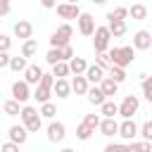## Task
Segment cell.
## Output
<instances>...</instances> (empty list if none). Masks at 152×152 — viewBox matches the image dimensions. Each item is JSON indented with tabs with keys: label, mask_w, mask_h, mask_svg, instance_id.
<instances>
[{
	"label": "cell",
	"mask_w": 152,
	"mask_h": 152,
	"mask_svg": "<svg viewBox=\"0 0 152 152\" xmlns=\"http://www.w3.org/2000/svg\"><path fill=\"white\" fill-rule=\"evenodd\" d=\"M40 7H45V10H55V7H57V0H40Z\"/></svg>",
	"instance_id": "f6af8a7d"
},
{
	"label": "cell",
	"mask_w": 152,
	"mask_h": 152,
	"mask_svg": "<svg viewBox=\"0 0 152 152\" xmlns=\"http://www.w3.org/2000/svg\"><path fill=\"white\" fill-rule=\"evenodd\" d=\"M38 112H40L43 119H55V114H57V104L50 102V100H48V102H40V109H38Z\"/></svg>",
	"instance_id": "f1b7e54d"
},
{
	"label": "cell",
	"mask_w": 152,
	"mask_h": 152,
	"mask_svg": "<svg viewBox=\"0 0 152 152\" xmlns=\"http://www.w3.org/2000/svg\"><path fill=\"white\" fill-rule=\"evenodd\" d=\"M86 97H88V102H90V104H95V107H100V104L107 100V95H104V90L100 88V83H93V86L88 88Z\"/></svg>",
	"instance_id": "9a60e30c"
},
{
	"label": "cell",
	"mask_w": 152,
	"mask_h": 152,
	"mask_svg": "<svg viewBox=\"0 0 152 152\" xmlns=\"http://www.w3.org/2000/svg\"><path fill=\"white\" fill-rule=\"evenodd\" d=\"M150 48H152V45H150Z\"/></svg>",
	"instance_id": "c3c4849f"
},
{
	"label": "cell",
	"mask_w": 152,
	"mask_h": 152,
	"mask_svg": "<svg viewBox=\"0 0 152 152\" xmlns=\"http://www.w3.org/2000/svg\"><path fill=\"white\" fill-rule=\"evenodd\" d=\"M52 86H55V74H43V78L38 81V86L33 90V97L38 102H48L52 95Z\"/></svg>",
	"instance_id": "3957f363"
},
{
	"label": "cell",
	"mask_w": 152,
	"mask_h": 152,
	"mask_svg": "<svg viewBox=\"0 0 152 152\" xmlns=\"http://www.w3.org/2000/svg\"><path fill=\"white\" fill-rule=\"evenodd\" d=\"M43 74H45V71H43L38 64H28V66L24 69V81L31 83V86H38V81L43 78Z\"/></svg>",
	"instance_id": "ac0fdd59"
},
{
	"label": "cell",
	"mask_w": 152,
	"mask_h": 152,
	"mask_svg": "<svg viewBox=\"0 0 152 152\" xmlns=\"http://www.w3.org/2000/svg\"><path fill=\"white\" fill-rule=\"evenodd\" d=\"M52 95H57L59 100L69 97V95H71V81H66V78H55V86H52Z\"/></svg>",
	"instance_id": "d6986e66"
},
{
	"label": "cell",
	"mask_w": 152,
	"mask_h": 152,
	"mask_svg": "<svg viewBox=\"0 0 152 152\" xmlns=\"http://www.w3.org/2000/svg\"><path fill=\"white\" fill-rule=\"evenodd\" d=\"M150 45H152V33L150 31L140 28V31L133 33V48L135 50H150Z\"/></svg>",
	"instance_id": "4fadbf2b"
},
{
	"label": "cell",
	"mask_w": 152,
	"mask_h": 152,
	"mask_svg": "<svg viewBox=\"0 0 152 152\" xmlns=\"http://www.w3.org/2000/svg\"><path fill=\"white\" fill-rule=\"evenodd\" d=\"M138 107H140V100H138L135 95H126V97L121 100V104H119V116L131 119V116L138 112Z\"/></svg>",
	"instance_id": "52a82bcc"
},
{
	"label": "cell",
	"mask_w": 152,
	"mask_h": 152,
	"mask_svg": "<svg viewBox=\"0 0 152 152\" xmlns=\"http://www.w3.org/2000/svg\"><path fill=\"white\" fill-rule=\"evenodd\" d=\"M100 114H102V116H116V114H119V104L112 102V100H104V102L100 104Z\"/></svg>",
	"instance_id": "f546056e"
},
{
	"label": "cell",
	"mask_w": 152,
	"mask_h": 152,
	"mask_svg": "<svg viewBox=\"0 0 152 152\" xmlns=\"http://www.w3.org/2000/svg\"><path fill=\"white\" fill-rule=\"evenodd\" d=\"M19 119H21V124L28 128V133H38V131L43 128V116H40V112H38L36 107H31V104H24V107H21Z\"/></svg>",
	"instance_id": "6da1fadb"
},
{
	"label": "cell",
	"mask_w": 152,
	"mask_h": 152,
	"mask_svg": "<svg viewBox=\"0 0 152 152\" xmlns=\"http://www.w3.org/2000/svg\"><path fill=\"white\" fill-rule=\"evenodd\" d=\"M100 133L104 135V138H114V135H119V121L114 119V116H102V121H100Z\"/></svg>",
	"instance_id": "8fae6325"
},
{
	"label": "cell",
	"mask_w": 152,
	"mask_h": 152,
	"mask_svg": "<svg viewBox=\"0 0 152 152\" xmlns=\"http://www.w3.org/2000/svg\"><path fill=\"white\" fill-rule=\"evenodd\" d=\"M104 76H107V69H102L97 62H95V64H88V69H86V78H88L90 83H100Z\"/></svg>",
	"instance_id": "ffe728a7"
},
{
	"label": "cell",
	"mask_w": 152,
	"mask_h": 152,
	"mask_svg": "<svg viewBox=\"0 0 152 152\" xmlns=\"http://www.w3.org/2000/svg\"><path fill=\"white\" fill-rule=\"evenodd\" d=\"M128 17V7H114L112 12H107V19H126Z\"/></svg>",
	"instance_id": "e575fe53"
},
{
	"label": "cell",
	"mask_w": 152,
	"mask_h": 152,
	"mask_svg": "<svg viewBox=\"0 0 152 152\" xmlns=\"http://www.w3.org/2000/svg\"><path fill=\"white\" fill-rule=\"evenodd\" d=\"M52 74H55V78H66V76L71 74L69 62H66V59H59L57 64H52Z\"/></svg>",
	"instance_id": "cb8c5ba5"
},
{
	"label": "cell",
	"mask_w": 152,
	"mask_h": 152,
	"mask_svg": "<svg viewBox=\"0 0 152 152\" xmlns=\"http://www.w3.org/2000/svg\"><path fill=\"white\" fill-rule=\"evenodd\" d=\"M66 2H78V0H66Z\"/></svg>",
	"instance_id": "7dc6e473"
},
{
	"label": "cell",
	"mask_w": 152,
	"mask_h": 152,
	"mask_svg": "<svg viewBox=\"0 0 152 152\" xmlns=\"http://www.w3.org/2000/svg\"><path fill=\"white\" fill-rule=\"evenodd\" d=\"M83 121H86V124H88L90 128H97L102 119H100V114H86V116H83Z\"/></svg>",
	"instance_id": "74e56055"
},
{
	"label": "cell",
	"mask_w": 152,
	"mask_h": 152,
	"mask_svg": "<svg viewBox=\"0 0 152 152\" xmlns=\"http://www.w3.org/2000/svg\"><path fill=\"white\" fill-rule=\"evenodd\" d=\"M69 69H71V74H86V69H88V62L83 59V57H71L69 59Z\"/></svg>",
	"instance_id": "603a6c76"
},
{
	"label": "cell",
	"mask_w": 152,
	"mask_h": 152,
	"mask_svg": "<svg viewBox=\"0 0 152 152\" xmlns=\"http://www.w3.org/2000/svg\"><path fill=\"white\" fill-rule=\"evenodd\" d=\"M36 52H38V43H36L33 38H26V40H24V45H21V55L28 59V57H33Z\"/></svg>",
	"instance_id": "1f68e13d"
},
{
	"label": "cell",
	"mask_w": 152,
	"mask_h": 152,
	"mask_svg": "<svg viewBox=\"0 0 152 152\" xmlns=\"http://www.w3.org/2000/svg\"><path fill=\"white\" fill-rule=\"evenodd\" d=\"M128 17H131V19H135V21H140V19H145V17H147V7H145V5H140V2H135V5H131V7H128Z\"/></svg>",
	"instance_id": "d4e9b609"
},
{
	"label": "cell",
	"mask_w": 152,
	"mask_h": 152,
	"mask_svg": "<svg viewBox=\"0 0 152 152\" xmlns=\"http://www.w3.org/2000/svg\"><path fill=\"white\" fill-rule=\"evenodd\" d=\"M140 135H142V140H150L152 142V121H145L140 126Z\"/></svg>",
	"instance_id": "8d00e7d4"
},
{
	"label": "cell",
	"mask_w": 152,
	"mask_h": 152,
	"mask_svg": "<svg viewBox=\"0 0 152 152\" xmlns=\"http://www.w3.org/2000/svg\"><path fill=\"white\" fill-rule=\"evenodd\" d=\"M55 10H57V14H59L62 19H78V17H81L78 2H59Z\"/></svg>",
	"instance_id": "9c48e42d"
},
{
	"label": "cell",
	"mask_w": 152,
	"mask_h": 152,
	"mask_svg": "<svg viewBox=\"0 0 152 152\" xmlns=\"http://www.w3.org/2000/svg\"><path fill=\"white\" fill-rule=\"evenodd\" d=\"M109 59H112V64H119V66H128V64H133V59H135V48L133 45H124V48H112L109 52Z\"/></svg>",
	"instance_id": "7a4b0ae2"
},
{
	"label": "cell",
	"mask_w": 152,
	"mask_h": 152,
	"mask_svg": "<svg viewBox=\"0 0 152 152\" xmlns=\"http://www.w3.org/2000/svg\"><path fill=\"white\" fill-rule=\"evenodd\" d=\"M59 59H64L62 48H50V50H48V55H45V62H48V64H57Z\"/></svg>",
	"instance_id": "836d02e7"
},
{
	"label": "cell",
	"mask_w": 152,
	"mask_h": 152,
	"mask_svg": "<svg viewBox=\"0 0 152 152\" xmlns=\"http://www.w3.org/2000/svg\"><path fill=\"white\" fill-rule=\"evenodd\" d=\"M140 76H142V83H140L142 97H145L147 102H152V76H147V74H140Z\"/></svg>",
	"instance_id": "4dcf8cb0"
},
{
	"label": "cell",
	"mask_w": 152,
	"mask_h": 152,
	"mask_svg": "<svg viewBox=\"0 0 152 152\" xmlns=\"http://www.w3.org/2000/svg\"><path fill=\"white\" fill-rule=\"evenodd\" d=\"M12 12V0H0V17H7Z\"/></svg>",
	"instance_id": "f35d334b"
},
{
	"label": "cell",
	"mask_w": 152,
	"mask_h": 152,
	"mask_svg": "<svg viewBox=\"0 0 152 152\" xmlns=\"http://www.w3.org/2000/svg\"><path fill=\"white\" fill-rule=\"evenodd\" d=\"M119 135L128 142V140H135L138 135H140V128H138V124L133 121V116L131 119H124L121 124H119Z\"/></svg>",
	"instance_id": "ba28073f"
},
{
	"label": "cell",
	"mask_w": 152,
	"mask_h": 152,
	"mask_svg": "<svg viewBox=\"0 0 152 152\" xmlns=\"http://www.w3.org/2000/svg\"><path fill=\"white\" fill-rule=\"evenodd\" d=\"M2 109H5L7 116H19V112H21V102L12 97V100H7V102L2 104Z\"/></svg>",
	"instance_id": "83f0119b"
},
{
	"label": "cell",
	"mask_w": 152,
	"mask_h": 152,
	"mask_svg": "<svg viewBox=\"0 0 152 152\" xmlns=\"http://www.w3.org/2000/svg\"><path fill=\"white\" fill-rule=\"evenodd\" d=\"M12 97L19 100L21 104H26L28 97H33V93H31V83H26L24 78H21V81H14V83H12Z\"/></svg>",
	"instance_id": "8992f818"
},
{
	"label": "cell",
	"mask_w": 152,
	"mask_h": 152,
	"mask_svg": "<svg viewBox=\"0 0 152 152\" xmlns=\"http://www.w3.org/2000/svg\"><path fill=\"white\" fill-rule=\"evenodd\" d=\"M93 48L95 52H107L109 50V43H112V31L109 26H95V33H93Z\"/></svg>",
	"instance_id": "5b68a950"
},
{
	"label": "cell",
	"mask_w": 152,
	"mask_h": 152,
	"mask_svg": "<svg viewBox=\"0 0 152 152\" xmlns=\"http://www.w3.org/2000/svg\"><path fill=\"white\" fill-rule=\"evenodd\" d=\"M88 88H90V81L86 78V74H74V78H71V93H76V95H86Z\"/></svg>",
	"instance_id": "5bb4252c"
},
{
	"label": "cell",
	"mask_w": 152,
	"mask_h": 152,
	"mask_svg": "<svg viewBox=\"0 0 152 152\" xmlns=\"http://www.w3.org/2000/svg\"><path fill=\"white\" fill-rule=\"evenodd\" d=\"M90 2H93V5H104L107 0H90Z\"/></svg>",
	"instance_id": "bcb514c9"
},
{
	"label": "cell",
	"mask_w": 152,
	"mask_h": 152,
	"mask_svg": "<svg viewBox=\"0 0 152 152\" xmlns=\"http://www.w3.org/2000/svg\"><path fill=\"white\" fill-rule=\"evenodd\" d=\"M14 36L17 38H21V40H26V38H31L33 36V24L31 21H26V19H19L17 24H14Z\"/></svg>",
	"instance_id": "e0dca14e"
},
{
	"label": "cell",
	"mask_w": 152,
	"mask_h": 152,
	"mask_svg": "<svg viewBox=\"0 0 152 152\" xmlns=\"http://www.w3.org/2000/svg\"><path fill=\"white\" fill-rule=\"evenodd\" d=\"M71 36H74L71 24L57 26V31H52V36H50V48H64V45H69L71 43Z\"/></svg>",
	"instance_id": "277c9868"
},
{
	"label": "cell",
	"mask_w": 152,
	"mask_h": 152,
	"mask_svg": "<svg viewBox=\"0 0 152 152\" xmlns=\"http://www.w3.org/2000/svg\"><path fill=\"white\" fill-rule=\"evenodd\" d=\"M76 24H78V33L81 36H93L95 33V17L93 14L81 12V17L76 19Z\"/></svg>",
	"instance_id": "30bf717a"
},
{
	"label": "cell",
	"mask_w": 152,
	"mask_h": 152,
	"mask_svg": "<svg viewBox=\"0 0 152 152\" xmlns=\"http://www.w3.org/2000/svg\"><path fill=\"white\" fill-rule=\"evenodd\" d=\"M7 135H10V140H14L17 145H26V140H28V128H26L24 124H21V126H10Z\"/></svg>",
	"instance_id": "2e32d148"
},
{
	"label": "cell",
	"mask_w": 152,
	"mask_h": 152,
	"mask_svg": "<svg viewBox=\"0 0 152 152\" xmlns=\"http://www.w3.org/2000/svg\"><path fill=\"white\" fill-rule=\"evenodd\" d=\"M10 48H12V38L0 33V50H10Z\"/></svg>",
	"instance_id": "b9f144b4"
},
{
	"label": "cell",
	"mask_w": 152,
	"mask_h": 152,
	"mask_svg": "<svg viewBox=\"0 0 152 152\" xmlns=\"http://www.w3.org/2000/svg\"><path fill=\"white\" fill-rule=\"evenodd\" d=\"M95 62H97L102 69H109V66H112V59H109L107 52H95Z\"/></svg>",
	"instance_id": "d590c367"
},
{
	"label": "cell",
	"mask_w": 152,
	"mask_h": 152,
	"mask_svg": "<svg viewBox=\"0 0 152 152\" xmlns=\"http://www.w3.org/2000/svg\"><path fill=\"white\" fill-rule=\"evenodd\" d=\"M66 138V126L62 121H50L48 126V140L50 142H62Z\"/></svg>",
	"instance_id": "7c38bea8"
},
{
	"label": "cell",
	"mask_w": 152,
	"mask_h": 152,
	"mask_svg": "<svg viewBox=\"0 0 152 152\" xmlns=\"http://www.w3.org/2000/svg\"><path fill=\"white\" fill-rule=\"evenodd\" d=\"M19 147H21V145H17L14 140H10V142H5V145H0V150H2V152H17Z\"/></svg>",
	"instance_id": "60d3db41"
},
{
	"label": "cell",
	"mask_w": 152,
	"mask_h": 152,
	"mask_svg": "<svg viewBox=\"0 0 152 152\" xmlns=\"http://www.w3.org/2000/svg\"><path fill=\"white\" fill-rule=\"evenodd\" d=\"M107 76H112L116 83H124V81H126V69L119 66V64H112V66L107 69Z\"/></svg>",
	"instance_id": "4316f807"
},
{
	"label": "cell",
	"mask_w": 152,
	"mask_h": 152,
	"mask_svg": "<svg viewBox=\"0 0 152 152\" xmlns=\"http://www.w3.org/2000/svg\"><path fill=\"white\" fill-rule=\"evenodd\" d=\"M28 64H26V57L21 55V57H12L10 59V69L14 71V74H24V69H26Z\"/></svg>",
	"instance_id": "d6a6232c"
},
{
	"label": "cell",
	"mask_w": 152,
	"mask_h": 152,
	"mask_svg": "<svg viewBox=\"0 0 152 152\" xmlns=\"http://www.w3.org/2000/svg\"><path fill=\"white\" fill-rule=\"evenodd\" d=\"M107 26H109V31H112V38H121V36L128 31L126 19H107Z\"/></svg>",
	"instance_id": "44dd1931"
},
{
	"label": "cell",
	"mask_w": 152,
	"mask_h": 152,
	"mask_svg": "<svg viewBox=\"0 0 152 152\" xmlns=\"http://www.w3.org/2000/svg\"><path fill=\"white\" fill-rule=\"evenodd\" d=\"M62 55H64V59H66V62H69V59H71V57H74V48H71V43H69V45H64V48H62Z\"/></svg>",
	"instance_id": "ee69618b"
},
{
	"label": "cell",
	"mask_w": 152,
	"mask_h": 152,
	"mask_svg": "<svg viewBox=\"0 0 152 152\" xmlns=\"http://www.w3.org/2000/svg\"><path fill=\"white\" fill-rule=\"evenodd\" d=\"M10 50H0V69H5V66H10Z\"/></svg>",
	"instance_id": "ab89813d"
},
{
	"label": "cell",
	"mask_w": 152,
	"mask_h": 152,
	"mask_svg": "<svg viewBox=\"0 0 152 152\" xmlns=\"http://www.w3.org/2000/svg\"><path fill=\"white\" fill-rule=\"evenodd\" d=\"M128 147V142L126 145H119V142H109L107 147H104V152H116V150H126Z\"/></svg>",
	"instance_id": "7bdbcfd3"
},
{
	"label": "cell",
	"mask_w": 152,
	"mask_h": 152,
	"mask_svg": "<svg viewBox=\"0 0 152 152\" xmlns=\"http://www.w3.org/2000/svg\"><path fill=\"white\" fill-rule=\"evenodd\" d=\"M95 133V128H90L86 121H81L78 126H76V138L81 140V142H86V140H90V135Z\"/></svg>",
	"instance_id": "484cf974"
},
{
	"label": "cell",
	"mask_w": 152,
	"mask_h": 152,
	"mask_svg": "<svg viewBox=\"0 0 152 152\" xmlns=\"http://www.w3.org/2000/svg\"><path fill=\"white\" fill-rule=\"evenodd\" d=\"M119 86H121V83H116V81H114L112 76H104V78L100 81V88L104 90V95H107V97H112V95H116V90H119Z\"/></svg>",
	"instance_id": "7402d4cb"
}]
</instances>
